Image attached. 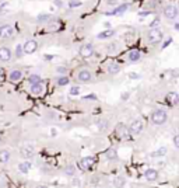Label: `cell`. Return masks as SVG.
I'll return each instance as SVG.
<instances>
[{
  "label": "cell",
  "mask_w": 179,
  "mask_h": 188,
  "mask_svg": "<svg viewBox=\"0 0 179 188\" xmlns=\"http://www.w3.org/2000/svg\"><path fill=\"white\" fill-rule=\"evenodd\" d=\"M167 119H168V115L164 109H155L151 114V122L154 125H162V123L167 122Z\"/></svg>",
  "instance_id": "obj_1"
},
{
  "label": "cell",
  "mask_w": 179,
  "mask_h": 188,
  "mask_svg": "<svg viewBox=\"0 0 179 188\" xmlns=\"http://www.w3.org/2000/svg\"><path fill=\"white\" fill-rule=\"evenodd\" d=\"M162 31L158 30V28H153V30L148 31L147 34V39L151 42V44H157V42H159L162 39Z\"/></svg>",
  "instance_id": "obj_2"
},
{
  "label": "cell",
  "mask_w": 179,
  "mask_h": 188,
  "mask_svg": "<svg viewBox=\"0 0 179 188\" xmlns=\"http://www.w3.org/2000/svg\"><path fill=\"white\" fill-rule=\"evenodd\" d=\"M164 16L167 17L168 20H175L176 17L179 16V8L173 4H168L167 7L164 8Z\"/></svg>",
  "instance_id": "obj_3"
},
{
  "label": "cell",
  "mask_w": 179,
  "mask_h": 188,
  "mask_svg": "<svg viewBox=\"0 0 179 188\" xmlns=\"http://www.w3.org/2000/svg\"><path fill=\"white\" fill-rule=\"evenodd\" d=\"M22 48H24V53L31 55V53L36 52V49H38V42H36L35 39H30V41H27L22 45Z\"/></svg>",
  "instance_id": "obj_4"
},
{
  "label": "cell",
  "mask_w": 179,
  "mask_h": 188,
  "mask_svg": "<svg viewBox=\"0 0 179 188\" xmlns=\"http://www.w3.org/2000/svg\"><path fill=\"white\" fill-rule=\"evenodd\" d=\"M141 131H143V122L140 119H134L133 122L130 123V126H129V132H130V135H133V136L139 135Z\"/></svg>",
  "instance_id": "obj_5"
},
{
  "label": "cell",
  "mask_w": 179,
  "mask_h": 188,
  "mask_svg": "<svg viewBox=\"0 0 179 188\" xmlns=\"http://www.w3.org/2000/svg\"><path fill=\"white\" fill-rule=\"evenodd\" d=\"M80 55H81V58H84V59L91 58V56L94 55V46L90 44L83 45V46L80 48Z\"/></svg>",
  "instance_id": "obj_6"
},
{
  "label": "cell",
  "mask_w": 179,
  "mask_h": 188,
  "mask_svg": "<svg viewBox=\"0 0 179 188\" xmlns=\"http://www.w3.org/2000/svg\"><path fill=\"white\" fill-rule=\"evenodd\" d=\"M94 163H95L94 157H84V159H81L78 161V168H81L83 171H87Z\"/></svg>",
  "instance_id": "obj_7"
},
{
  "label": "cell",
  "mask_w": 179,
  "mask_h": 188,
  "mask_svg": "<svg viewBox=\"0 0 179 188\" xmlns=\"http://www.w3.org/2000/svg\"><path fill=\"white\" fill-rule=\"evenodd\" d=\"M14 35V30L11 25L4 24V25H0V36L2 38H11Z\"/></svg>",
  "instance_id": "obj_8"
},
{
  "label": "cell",
  "mask_w": 179,
  "mask_h": 188,
  "mask_svg": "<svg viewBox=\"0 0 179 188\" xmlns=\"http://www.w3.org/2000/svg\"><path fill=\"white\" fill-rule=\"evenodd\" d=\"M165 100H167V103H169L171 105H178L179 104V94L175 91H171L165 95Z\"/></svg>",
  "instance_id": "obj_9"
},
{
  "label": "cell",
  "mask_w": 179,
  "mask_h": 188,
  "mask_svg": "<svg viewBox=\"0 0 179 188\" xmlns=\"http://www.w3.org/2000/svg\"><path fill=\"white\" fill-rule=\"evenodd\" d=\"M21 156L24 157V159H31V157L34 156V153H35V150H34V147L32 146H30V145H25V146H22L21 147Z\"/></svg>",
  "instance_id": "obj_10"
},
{
  "label": "cell",
  "mask_w": 179,
  "mask_h": 188,
  "mask_svg": "<svg viewBox=\"0 0 179 188\" xmlns=\"http://www.w3.org/2000/svg\"><path fill=\"white\" fill-rule=\"evenodd\" d=\"M91 77H92L91 72H90V70H85V69L80 70V72H78V75H77V79H78L80 81H83V83H87V81H90V80H91Z\"/></svg>",
  "instance_id": "obj_11"
},
{
  "label": "cell",
  "mask_w": 179,
  "mask_h": 188,
  "mask_svg": "<svg viewBox=\"0 0 179 188\" xmlns=\"http://www.w3.org/2000/svg\"><path fill=\"white\" fill-rule=\"evenodd\" d=\"M116 133H117L119 137H127L129 135H130V132H129V128L126 125H123V123H117Z\"/></svg>",
  "instance_id": "obj_12"
},
{
  "label": "cell",
  "mask_w": 179,
  "mask_h": 188,
  "mask_svg": "<svg viewBox=\"0 0 179 188\" xmlns=\"http://www.w3.org/2000/svg\"><path fill=\"white\" fill-rule=\"evenodd\" d=\"M11 59V51L7 46L0 48V60L2 62H8Z\"/></svg>",
  "instance_id": "obj_13"
},
{
  "label": "cell",
  "mask_w": 179,
  "mask_h": 188,
  "mask_svg": "<svg viewBox=\"0 0 179 188\" xmlns=\"http://www.w3.org/2000/svg\"><path fill=\"white\" fill-rule=\"evenodd\" d=\"M144 177L148 181H155V180L158 178V170H155V168H148V170H145Z\"/></svg>",
  "instance_id": "obj_14"
},
{
  "label": "cell",
  "mask_w": 179,
  "mask_h": 188,
  "mask_svg": "<svg viewBox=\"0 0 179 188\" xmlns=\"http://www.w3.org/2000/svg\"><path fill=\"white\" fill-rule=\"evenodd\" d=\"M127 58H129V60H130V62H139L140 58H141V55H140V51H137V49L130 51V52H129V55H127Z\"/></svg>",
  "instance_id": "obj_15"
},
{
  "label": "cell",
  "mask_w": 179,
  "mask_h": 188,
  "mask_svg": "<svg viewBox=\"0 0 179 188\" xmlns=\"http://www.w3.org/2000/svg\"><path fill=\"white\" fill-rule=\"evenodd\" d=\"M105 156H106V159H109V160H117V152H116V149H115V147H109L108 150L105 152Z\"/></svg>",
  "instance_id": "obj_16"
},
{
  "label": "cell",
  "mask_w": 179,
  "mask_h": 188,
  "mask_svg": "<svg viewBox=\"0 0 179 188\" xmlns=\"http://www.w3.org/2000/svg\"><path fill=\"white\" fill-rule=\"evenodd\" d=\"M42 91H44V86H42L41 83H35L31 86V93H32V94L39 95V94H42Z\"/></svg>",
  "instance_id": "obj_17"
},
{
  "label": "cell",
  "mask_w": 179,
  "mask_h": 188,
  "mask_svg": "<svg viewBox=\"0 0 179 188\" xmlns=\"http://www.w3.org/2000/svg\"><path fill=\"white\" fill-rule=\"evenodd\" d=\"M10 160V152L8 150H0V163H7Z\"/></svg>",
  "instance_id": "obj_18"
},
{
  "label": "cell",
  "mask_w": 179,
  "mask_h": 188,
  "mask_svg": "<svg viewBox=\"0 0 179 188\" xmlns=\"http://www.w3.org/2000/svg\"><path fill=\"white\" fill-rule=\"evenodd\" d=\"M21 77H22V73L20 72V70H13V72L10 73L11 81H18V80H21Z\"/></svg>",
  "instance_id": "obj_19"
},
{
  "label": "cell",
  "mask_w": 179,
  "mask_h": 188,
  "mask_svg": "<svg viewBox=\"0 0 179 188\" xmlns=\"http://www.w3.org/2000/svg\"><path fill=\"white\" fill-rule=\"evenodd\" d=\"M18 168H20V171L21 173H28L30 171V168H31V163L30 161H22V163H20V166H18Z\"/></svg>",
  "instance_id": "obj_20"
},
{
  "label": "cell",
  "mask_w": 179,
  "mask_h": 188,
  "mask_svg": "<svg viewBox=\"0 0 179 188\" xmlns=\"http://www.w3.org/2000/svg\"><path fill=\"white\" fill-rule=\"evenodd\" d=\"M111 35H113V31L106 30V31H102V32L98 34V38H99V39H106V38H109Z\"/></svg>",
  "instance_id": "obj_21"
},
{
  "label": "cell",
  "mask_w": 179,
  "mask_h": 188,
  "mask_svg": "<svg viewBox=\"0 0 179 188\" xmlns=\"http://www.w3.org/2000/svg\"><path fill=\"white\" fill-rule=\"evenodd\" d=\"M126 10H127V4H123V6H119V7H117L116 10H113L112 13H108V14H122V13H125Z\"/></svg>",
  "instance_id": "obj_22"
},
{
  "label": "cell",
  "mask_w": 179,
  "mask_h": 188,
  "mask_svg": "<svg viewBox=\"0 0 179 188\" xmlns=\"http://www.w3.org/2000/svg\"><path fill=\"white\" fill-rule=\"evenodd\" d=\"M69 77H67V76H60V77L57 79V81H56V83L59 84V86H66L67 83H69Z\"/></svg>",
  "instance_id": "obj_23"
},
{
  "label": "cell",
  "mask_w": 179,
  "mask_h": 188,
  "mask_svg": "<svg viewBox=\"0 0 179 188\" xmlns=\"http://www.w3.org/2000/svg\"><path fill=\"white\" fill-rule=\"evenodd\" d=\"M28 81H30L31 84H35V83H41V77H39L38 75H31L30 77H28Z\"/></svg>",
  "instance_id": "obj_24"
},
{
  "label": "cell",
  "mask_w": 179,
  "mask_h": 188,
  "mask_svg": "<svg viewBox=\"0 0 179 188\" xmlns=\"http://www.w3.org/2000/svg\"><path fill=\"white\" fill-rule=\"evenodd\" d=\"M119 72H120L119 65H111V66H109V73H111V75H116V73H119Z\"/></svg>",
  "instance_id": "obj_25"
},
{
  "label": "cell",
  "mask_w": 179,
  "mask_h": 188,
  "mask_svg": "<svg viewBox=\"0 0 179 188\" xmlns=\"http://www.w3.org/2000/svg\"><path fill=\"white\" fill-rule=\"evenodd\" d=\"M64 173H66L67 176H74V174H76V167H74V166H67L66 170H64Z\"/></svg>",
  "instance_id": "obj_26"
},
{
  "label": "cell",
  "mask_w": 179,
  "mask_h": 188,
  "mask_svg": "<svg viewBox=\"0 0 179 188\" xmlns=\"http://www.w3.org/2000/svg\"><path fill=\"white\" fill-rule=\"evenodd\" d=\"M81 4H83V3H81L80 0H70V2H69V7H71V8H74V7H80Z\"/></svg>",
  "instance_id": "obj_27"
},
{
  "label": "cell",
  "mask_w": 179,
  "mask_h": 188,
  "mask_svg": "<svg viewBox=\"0 0 179 188\" xmlns=\"http://www.w3.org/2000/svg\"><path fill=\"white\" fill-rule=\"evenodd\" d=\"M22 53H24V48H22V45H17V48H16V56H17V58H21Z\"/></svg>",
  "instance_id": "obj_28"
},
{
  "label": "cell",
  "mask_w": 179,
  "mask_h": 188,
  "mask_svg": "<svg viewBox=\"0 0 179 188\" xmlns=\"http://www.w3.org/2000/svg\"><path fill=\"white\" fill-rule=\"evenodd\" d=\"M78 94H80V89H78L77 86H74V87L70 89V95H78Z\"/></svg>",
  "instance_id": "obj_29"
},
{
  "label": "cell",
  "mask_w": 179,
  "mask_h": 188,
  "mask_svg": "<svg viewBox=\"0 0 179 188\" xmlns=\"http://www.w3.org/2000/svg\"><path fill=\"white\" fill-rule=\"evenodd\" d=\"M48 20H50L49 14H42V16H38V21H48Z\"/></svg>",
  "instance_id": "obj_30"
},
{
  "label": "cell",
  "mask_w": 179,
  "mask_h": 188,
  "mask_svg": "<svg viewBox=\"0 0 179 188\" xmlns=\"http://www.w3.org/2000/svg\"><path fill=\"white\" fill-rule=\"evenodd\" d=\"M56 70H57V73H60V75H64V73H67V67H64V66H59Z\"/></svg>",
  "instance_id": "obj_31"
},
{
  "label": "cell",
  "mask_w": 179,
  "mask_h": 188,
  "mask_svg": "<svg viewBox=\"0 0 179 188\" xmlns=\"http://www.w3.org/2000/svg\"><path fill=\"white\" fill-rule=\"evenodd\" d=\"M173 145H175V147L179 149V135H175V136H173Z\"/></svg>",
  "instance_id": "obj_32"
},
{
  "label": "cell",
  "mask_w": 179,
  "mask_h": 188,
  "mask_svg": "<svg viewBox=\"0 0 179 188\" xmlns=\"http://www.w3.org/2000/svg\"><path fill=\"white\" fill-rule=\"evenodd\" d=\"M165 153V147H162L161 150H158V152H155V153H153V156H159V154H164Z\"/></svg>",
  "instance_id": "obj_33"
},
{
  "label": "cell",
  "mask_w": 179,
  "mask_h": 188,
  "mask_svg": "<svg viewBox=\"0 0 179 188\" xmlns=\"http://www.w3.org/2000/svg\"><path fill=\"white\" fill-rule=\"evenodd\" d=\"M55 6H56V7H62L63 3H62V0H55Z\"/></svg>",
  "instance_id": "obj_34"
},
{
  "label": "cell",
  "mask_w": 179,
  "mask_h": 188,
  "mask_svg": "<svg viewBox=\"0 0 179 188\" xmlns=\"http://www.w3.org/2000/svg\"><path fill=\"white\" fill-rule=\"evenodd\" d=\"M129 76H130L131 79H137V77H139V76H137L136 73H130V75H129Z\"/></svg>",
  "instance_id": "obj_35"
},
{
  "label": "cell",
  "mask_w": 179,
  "mask_h": 188,
  "mask_svg": "<svg viewBox=\"0 0 179 188\" xmlns=\"http://www.w3.org/2000/svg\"><path fill=\"white\" fill-rule=\"evenodd\" d=\"M175 28H176V30H179V22H178V24L175 25Z\"/></svg>",
  "instance_id": "obj_36"
},
{
  "label": "cell",
  "mask_w": 179,
  "mask_h": 188,
  "mask_svg": "<svg viewBox=\"0 0 179 188\" xmlns=\"http://www.w3.org/2000/svg\"><path fill=\"white\" fill-rule=\"evenodd\" d=\"M0 139H2V136H0Z\"/></svg>",
  "instance_id": "obj_37"
}]
</instances>
